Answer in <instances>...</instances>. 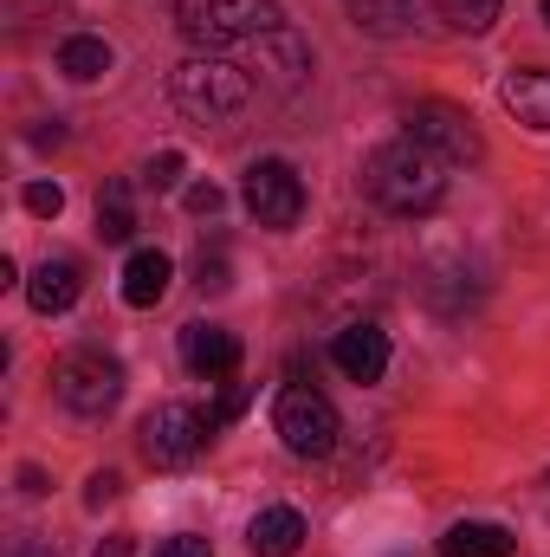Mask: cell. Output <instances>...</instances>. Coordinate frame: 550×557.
Masks as SVG:
<instances>
[{"mask_svg": "<svg viewBox=\"0 0 550 557\" xmlns=\"http://www.w3.org/2000/svg\"><path fill=\"white\" fill-rule=\"evenodd\" d=\"M499 7H505V0H434L440 26H453V33H486V26L499 20Z\"/></svg>", "mask_w": 550, "mask_h": 557, "instance_id": "ffe728a7", "label": "cell"}, {"mask_svg": "<svg viewBox=\"0 0 550 557\" xmlns=\"http://www.w3.org/2000/svg\"><path fill=\"white\" fill-rule=\"evenodd\" d=\"M155 557H214V552H208V539H162Z\"/></svg>", "mask_w": 550, "mask_h": 557, "instance_id": "484cf974", "label": "cell"}, {"mask_svg": "<svg viewBox=\"0 0 550 557\" xmlns=\"http://www.w3.org/2000/svg\"><path fill=\"white\" fill-rule=\"evenodd\" d=\"M52 396H59V409H72V416H85V421L111 416L124 403V363L104 357V350H72L52 370Z\"/></svg>", "mask_w": 550, "mask_h": 557, "instance_id": "277c9868", "label": "cell"}, {"mask_svg": "<svg viewBox=\"0 0 550 557\" xmlns=\"http://www.w3.org/2000/svg\"><path fill=\"white\" fill-rule=\"evenodd\" d=\"M20 201H26V214H39V221H59V208H65V188H59V182H33Z\"/></svg>", "mask_w": 550, "mask_h": 557, "instance_id": "44dd1931", "label": "cell"}, {"mask_svg": "<svg viewBox=\"0 0 550 557\" xmlns=\"http://www.w3.org/2000/svg\"><path fill=\"white\" fill-rule=\"evenodd\" d=\"M402 124H409L402 137H414L421 149H434L440 162H479V156H486V143H479L473 117H466L460 104H440V98H427V104H414Z\"/></svg>", "mask_w": 550, "mask_h": 557, "instance_id": "52a82bcc", "label": "cell"}, {"mask_svg": "<svg viewBox=\"0 0 550 557\" xmlns=\"http://www.w3.org/2000/svg\"><path fill=\"white\" fill-rule=\"evenodd\" d=\"M182 169H188V162H182L175 149H162V156L142 169V182H149V188H175V182H182Z\"/></svg>", "mask_w": 550, "mask_h": 557, "instance_id": "cb8c5ba5", "label": "cell"}, {"mask_svg": "<svg viewBox=\"0 0 550 557\" xmlns=\"http://www.w3.org/2000/svg\"><path fill=\"white\" fill-rule=\"evenodd\" d=\"M91 557H137V539L111 532V539H98V552H91Z\"/></svg>", "mask_w": 550, "mask_h": 557, "instance_id": "83f0119b", "label": "cell"}, {"mask_svg": "<svg viewBox=\"0 0 550 557\" xmlns=\"http://www.w3.org/2000/svg\"><path fill=\"white\" fill-rule=\"evenodd\" d=\"M175 26L188 46L221 52V46H253L285 26L278 0H175Z\"/></svg>", "mask_w": 550, "mask_h": 557, "instance_id": "3957f363", "label": "cell"}, {"mask_svg": "<svg viewBox=\"0 0 550 557\" xmlns=\"http://www.w3.org/2000/svg\"><path fill=\"white\" fill-rule=\"evenodd\" d=\"M499 98H505V111H512L518 124H532V131H550V65H525V72H505Z\"/></svg>", "mask_w": 550, "mask_h": 557, "instance_id": "4fadbf2b", "label": "cell"}, {"mask_svg": "<svg viewBox=\"0 0 550 557\" xmlns=\"http://www.w3.org/2000/svg\"><path fill=\"white\" fill-rule=\"evenodd\" d=\"M247 403H253V389H247V383H227V389H221V403L208 409V421H214V428H221V421H240V416H247Z\"/></svg>", "mask_w": 550, "mask_h": 557, "instance_id": "7402d4cb", "label": "cell"}, {"mask_svg": "<svg viewBox=\"0 0 550 557\" xmlns=\"http://www.w3.org/2000/svg\"><path fill=\"white\" fill-rule=\"evenodd\" d=\"M240 195H247V214H253L260 227H298V214H304V182H298V169L278 162V156H266V162L247 169Z\"/></svg>", "mask_w": 550, "mask_h": 557, "instance_id": "ba28073f", "label": "cell"}, {"mask_svg": "<svg viewBox=\"0 0 550 557\" xmlns=\"http://www.w3.org/2000/svg\"><path fill=\"white\" fill-rule=\"evenodd\" d=\"M168 98H175V111L195 117V124H227L234 111H247V98H253V72L234 65V59L195 52V59H182V65L168 72Z\"/></svg>", "mask_w": 550, "mask_h": 557, "instance_id": "7a4b0ae2", "label": "cell"}, {"mask_svg": "<svg viewBox=\"0 0 550 557\" xmlns=\"http://www.w3.org/2000/svg\"><path fill=\"white\" fill-rule=\"evenodd\" d=\"M208 434H214L208 409H195V403H155L149 421H142V460L149 467H188V460H201Z\"/></svg>", "mask_w": 550, "mask_h": 557, "instance_id": "8992f818", "label": "cell"}, {"mask_svg": "<svg viewBox=\"0 0 550 557\" xmlns=\"http://www.w3.org/2000/svg\"><path fill=\"white\" fill-rule=\"evenodd\" d=\"M273 428H278V441H285L298 460H324V454L337 447V434H343V421H337V409H330V396H317L311 383H285V389H278Z\"/></svg>", "mask_w": 550, "mask_h": 557, "instance_id": "5b68a950", "label": "cell"}, {"mask_svg": "<svg viewBox=\"0 0 550 557\" xmlns=\"http://www.w3.org/2000/svg\"><path fill=\"white\" fill-rule=\"evenodd\" d=\"M247 545H253V557H291L304 545V512H298V506H266V512H253Z\"/></svg>", "mask_w": 550, "mask_h": 557, "instance_id": "5bb4252c", "label": "cell"}, {"mask_svg": "<svg viewBox=\"0 0 550 557\" xmlns=\"http://www.w3.org/2000/svg\"><path fill=\"white\" fill-rule=\"evenodd\" d=\"M182 208H188V214H221L227 195H221L214 182H188V188H182Z\"/></svg>", "mask_w": 550, "mask_h": 557, "instance_id": "603a6c76", "label": "cell"}, {"mask_svg": "<svg viewBox=\"0 0 550 557\" xmlns=\"http://www.w3.org/2000/svg\"><path fill=\"white\" fill-rule=\"evenodd\" d=\"M363 195L389 214H427L447 201V162L434 149H421L414 137L376 143L363 156Z\"/></svg>", "mask_w": 550, "mask_h": 557, "instance_id": "6da1fadb", "label": "cell"}, {"mask_svg": "<svg viewBox=\"0 0 550 557\" xmlns=\"http://www.w3.org/2000/svg\"><path fill=\"white\" fill-rule=\"evenodd\" d=\"M545 26H550V0H545Z\"/></svg>", "mask_w": 550, "mask_h": 557, "instance_id": "4dcf8cb0", "label": "cell"}, {"mask_svg": "<svg viewBox=\"0 0 550 557\" xmlns=\"http://www.w3.org/2000/svg\"><path fill=\"white\" fill-rule=\"evenodd\" d=\"M195 285H201V292H227V260H221V253H214V260L201 253V267H195Z\"/></svg>", "mask_w": 550, "mask_h": 557, "instance_id": "d4e9b609", "label": "cell"}, {"mask_svg": "<svg viewBox=\"0 0 550 557\" xmlns=\"http://www.w3.org/2000/svg\"><path fill=\"white\" fill-rule=\"evenodd\" d=\"M545 512H550V473H545Z\"/></svg>", "mask_w": 550, "mask_h": 557, "instance_id": "f546056e", "label": "cell"}, {"mask_svg": "<svg viewBox=\"0 0 550 557\" xmlns=\"http://www.w3.org/2000/svg\"><path fill=\"white\" fill-rule=\"evenodd\" d=\"M20 493H33V499H39V493H46V473H39V467H20Z\"/></svg>", "mask_w": 550, "mask_h": 557, "instance_id": "f1b7e54d", "label": "cell"}, {"mask_svg": "<svg viewBox=\"0 0 550 557\" xmlns=\"http://www.w3.org/2000/svg\"><path fill=\"white\" fill-rule=\"evenodd\" d=\"M85 486H91L85 499H91V506H104V499H117V486H124V480H117V473H91Z\"/></svg>", "mask_w": 550, "mask_h": 557, "instance_id": "4316f807", "label": "cell"}, {"mask_svg": "<svg viewBox=\"0 0 550 557\" xmlns=\"http://www.w3.org/2000/svg\"><path fill=\"white\" fill-rule=\"evenodd\" d=\"M260 85H273V91H298L304 78H311V46L291 33V26H278L266 39H253V65H247Z\"/></svg>", "mask_w": 550, "mask_h": 557, "instance_id": "9c48e42d", "label": "cell"}, {"mask_svg": "<svg viewBox=\"0 0 550 557\" xmlns=\"http://www.w3.org/2000/svg\"><path fill=\"white\" fill-rule=\"evenodd\" d=\"M59 72H65V78H78V85H91V78H104V72H111V46H104L98 33H72V39L59 46Z\"/></svg>", "mask_w": 550, "mask_h": 557, "instance_id": "e0dca14e", "label": "cell"}, {"mask_svg": "<svg viewBox=\"0 0 550 557\" xmlns=\"http://www.w3.org/2000/svg\"><path fill=\"white\" fill-rule=\"evenodd\" d=\"M168 278H175V267H168V253H162V247H137V253L124 260V305H137V311H149V305H162Z\"/></svg>", "mask_w": 550, "mask_h": 557, "instance_id": "9a60e30c", "label": "cell"}, {"mask_svg": "<svg viewBox=\"0 0 550 557\" xmlns=\"http://www.w3.org/2000/svg\"><path fill=\"white\" fill-rule=\"evenodd\" d=\"M512 552H518V539L492 519H466L440 539V557H512Z\"/></svg>", "mask_w": 550, "mask_h": 557, "instance_id": "2e32d148", "label": "cell"}, {"mask_svg": "<svg viewBox=\"0 0 550 557\" xmlns=\"http://www.w3.org/2000/svg\"><path fill=\"white\" fill-rule=\"evenodd\" d=\"M330 357H337V370H343L350 383H383V370H389V337H383L376 324H350V331H337Z\"/></svg>", "mask_w": 550, "mask_h": 557, "instance_id": "8fae6325", "label": "cell"}, {"mask_svg": "<svg viewBox=\"0 0 550 557\" xmlns=\"http://www.w3.org/2000/svg\"><path fill=\"white\" fill-rule=\"evenodd\" d=\"M98 234H104L111 247H124V240L137 234V214H130V182H111V188H104V201H98Z\"/></svg>", "mask_w": 550, "mask_h": 557, "instance_id": "d6986e66", "label": "cell"}, {"mask_svg": "<svg viewBox=\"0 0 550 557\" xmlns=\"http://www.w3.org/2000/svg\"><path fill=\"white\" fill-rule=\"evenodd\" d=\"M78 292H85L78 260H39V267H33V278H26V305H33L39 318L72 311V305H78Z\"/></svg>", "mask_w": 550, "mask_h": 557, "instance_id": "7c38bea8", "label": "cell"}, {"mask_svg": "<svg viewBox=\"0 0 550 557\" xmlns=\"http://www.w3.org/2000/svg\"><path fill=\"white\" fill-rule=\"evenodd\" d=\"M182 363L201 376V383H227L240 370V337L221 331V324H188L182 331Z\"/></svg>", "mask_w": 550, "mask_h": 557, "instance_id": "30bf717a", "label": "cell"}, {"mask_svg": "<svg viewBox=\"0 0 550 557\" xmlns=\"http://www.w3.org/2000/svg\"><path fill=\"white\" fill-rule=\"evenodd\" d=\"M343 7H350V20H357L363 33H376V39L409 33V20H414V0H343Z\"/></svg>", "mask_w": 550, "mask_h": 557, "instance_id": "ac0fdd59", "label": "cell"}]
</instances>
